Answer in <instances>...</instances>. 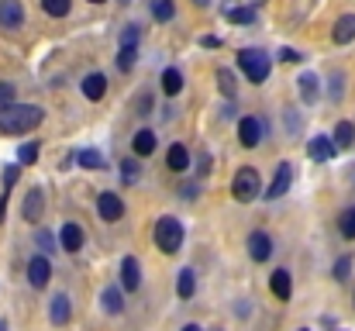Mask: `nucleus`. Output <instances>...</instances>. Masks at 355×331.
<instances>
[{
  "mask_svg": "<svg viewBox=\"0 0 355 331\" xmlns=\"http://www.w3.org/2000/svg\"><path fill=\"white\" fill-rule=\"evenodd\" d=\"M121 45H138V28L131 24V28H124V38H121Z\"/></svg>",
  "mask_w": 355,
  "mask_h": 331,
  "instance_id": "nucleus-37",
  "label": "nucleus"
},
{
  "mask_svg": "<svg viewBox=\"0 0 355 331\" xmlns=\"http://www.w3.org/2000/svg\"><path fill=\"white\" fill-rule=\"evenodd\" d=\"M300 97H304V104H314L318 97H321V80L314 76V73H300Z\"/></svg>",
  "mask_w": 355,
  "mask_h": 331,
  "instance_id": "nucleus-15",
  "label": "nucleus"
},
{
  "mask_svg": "<svg viewBox=\"0 0 355 331\" xmlns=\"http://www.w3.org/2000/svg\"><path fill=\"white\" fill-rule=\"evenodd\" d=\"M183 197H197V183H187L183 187Z\"/></svg>",
  "mask_w": 355,
  "mask_h": 331,
  "instance_id": "nucleus-41",
  "label": "nucleus"
},
{
  "mask_svg": "<svg viewBox=\"0 0 355 331\" xmlns=\"http://www.w3.org/2000/svg\"><path fill=\"white\" fill-rule=\"evenodd\" d=\"M21 21H24L21 0H0V24L3 28H21Z\"/></svg>",
  "mask_w": 355,
  "mask_h": 331,
  "instance_id": "nucleus-12",
  "label": "nucleus"
},
{
  "mask_svg": "<svg viewBox=\"0 0 355 331\" xmlns=\"http://www.w3.org/2000/svg\"><path fill=\"white\" fill-rule=\"evenodd\" d=\"M121 176H124V183H135L138 180V162L135 159H124L121 162Z\"/></svg>",
  "mask_w": 355,
  "mask_h": 331,
  "instance_id": "nucleus-35",
  "label": "nucleus"
},
{
  "mask_svg": "<svg viewBox=\"0 0 355 331\" xmlns=\"http://www.w3.org/2000/svg\"><path fill=\"white\" fill-rule=\"evenodd\" d=\"M238 142H241L245 148H255V145L262 142V121L241 117V121H238Z\"/></svg>",
  "mask_w": 355,
  "mask_h": 331,
  "instance_id": "nucleus-8",
  "label": "nucleus"
},
{
  "mask_svg": "<svg viewBox=\"0 0 355 331\" xmlns=\"http://www.w3.org/2000/svg\"><path fill=\"white\" fill-rule=\"evenodd\" d=\"M248 255H252L255 262H266V259L272 255V238H269L266 231H252V235H248Z\"/></svg>",
  "mask_w": 355,
  "mask_h": 331,
  "instance_id": "nucleus-10",
  "label": "nucleus"
},
{
  "mask_svg": "<svg viewBox=\"0 0 355 331\" xmlns=\"http://www.w3.org/2000/svg\"><path fill=\"white\" fill-rule=\"evenodd\" d=\"M269 287H272V294H276L279 300H290V294H293V280H290L286 269H276V273L269 276Z\"/></svg>",
  "mask_w": 355,
  "mask_h": 331,
  "instance_id": "nucleus-17",
  "label": "nucleus"
},
{
  "mask_svg": "<svg viewBox=\"0 0 355 331\" xmlns=\"http://www.w3.org/2000/svg\"><path fill=\"white\" fill-rule=\"evenodd\" d=\"M107 94V80L101 76V73H90L87 80H83V97L87 101H101Z\"/></svg>",
  "mask_w": 355,
  "mask_h": 331,
  "instance_id": "nucleus-21",
  "label": "nucleus"
},
{
  "mask_svg": "<svg viewBox=\"0 0 355 331\" xmlns=\"http://www.w3.org/2000/svg\"><path fill=\"white\" fill-rule=\"evenodd\" d=\"M176 294H180V300H190V297L197 294V273H193V269H180Z\"/></svg>",
  "mask_w": 355,
  "mask_h": 331,
  "instance_id": "nucleus-22",
  "label": "nucleus"
},
{
  "mask_svg": "<svg viewBox=\"0 0 355 331\" xmlns=\"http://www.w3.org/2000/svg\"><path fill=\"white\" fill-rule=\"evenodd\" d=\"M338 231H342V238H349V241L355 238V204L342 211V218H338Z\"/></svg>",
  "mask_w": 355,
  "mask_h": 331,
  "instance_id": "nucleus-27",
  "label": "nucleus"
},
{
  "mask_svg": "<svg viewBox=\"0 0 355 331\" xmlns=\"http://www.w3.org/2000/svg\"><path fill=\"white\" fill-rule=\"evenodd\" d=\"M225 17L232 24H252L255 21V10L252 7H225Z\"/></svg>",
  "mask_w": 355,
  "mask_h": 331,
  "instance_id": "nucleus-26",
  "label": "nucleus"
},
{
  "mask_svg": "<svg viewBox=\"0 0 355 331\" xmlns=\"http://www.w3.org/2000/svg\"><path fill=\"white\" fill-rule=\"evenodd\" d=\"M42 7H45V14H52V17L69 14V0H42Z\"/></svg>",
  "mask_w": 355,
  "mask_h": 331,
  "instance_id": "nucleus-33",
  "label": "nucleus"
},
{
  "mask_svg": "<svg viewBox=\"0 0 355 331\" xmlns=\"http://www.w3.org/2000/svg\"><path fill=\"white\" fill-rule=\"evenodd\" d=\"M173 14H176V7H173V0H152V17L155 21H173Z\"/></svg>",
  "mask_w": 355,
  "mask_h": 331,
  "instance_id": "nucleus-29",
  "label": "nucleus"
},
{
  "mask_svg": "<svg viewBox=\"0 0 355 331\" xmlns=\"http://www.w3.org/2000/svg\"><path fill=\"white\" fill-rule=\"evenodd\" d=\"M42 108L35 104H7L0 108V131L3 135H24V131H35L42 124Z\"/></svg>",
  "mask_w": 355,
  "mask_h": 331,
  "instance_id": "nucleus-1",
  "label": "nucleus"
},
{
  "mask_svg": "<svg viewBox=\"0 0 355 331\" xmlns=\"http://www.w3.org/2000/svg\"><path fill=\"white\" fill-rule=\"evenodd\" d=\"M101 304H104V311H107V314H121V311H124V294L118 290V283L104 287V294H101Z\"/></svg>",
  "mask_w": 355,
  "mask_h": 331,
  "instance_id": "nucleus-19",
  "label": "nucleus"
},
{
  "mask_svg": "<svg viewBox=\"0 0 355 331\" xmlns=\"http://www.w3.org/2000/svg\"><path fill=\"white\" fill-rule=\"evenodd\" d=\"M162 90H166L169 97H176V94L183 90V76H180V69H173V66H169V69L162 73Z\"/></svg>",
  "mask_w": 355,
  "mask_h": 331,
  "instance_id": "nucleus-24",
  "label": "nucleus"
},
{
  "mask_svg": "<svg viewBox=\"0 0 355 331\" xmlns=\"http://www.w3.org/2000/svg\"><path fill=\"white\" fill-rule=\"evenodd\" d=\"M90 3H104V0H90Z\"/></svg>",
  "mask_w": 355,
  "mask_h": 331,
  "instance_id": "nucleus-45",
  "label": "nucleus"
},
{
  "mask_svg": "<svg viewBox=\"0 0 355 331\" xmlns=\"http://www.w3.org/2000/svg\"><path fill=\"white\" fill-rule=\"evenodd\" d=\"M76 159H80V166H83V169H104V155H101L97 148H83Z\"/></svg>",
  "mask_w": 355,
  "mask_h": 331,
  "instance_id": "nucleus-28",
  "label": "nucleus"
},
{
  "mask_svg": "<svg viewBox=\"0 0 355 331\" xmlns=\"http://www.w3.org/2000/svg\"><path fill=\"white\" fill-rule=\"evenodd\" d=\"M42 211H45V197H42V190H31V194L24 197L21 214H24V221H38L42 218Z\"/></svg>",
  "mask_w": 355,
  "mask_h": 331,
  "instance_id": "nucleus-20",
  "label": "nucleus"
},
{
  "mask_svg": "<svg viewBox=\"0 0 355 331\" xmlns=\"http://www.w3.org/2000/svg\"><path fill=\"white\" fill-rule=\"evenodd\" d=\"M232 194H235L238 204H248V201H255V197L262 194V180H259V169H252V166H241V169L235 173Z\"/></svg>",
  "mask_w": 355,
  "mask_h": 331,
  "instance_id": "nucleus-3",
  "label": "nucleus"
},
{
  "mask_svg": "<svg viewBox=\"0 0 355 331\" xmlns=\"http://www.w3.org/2000/svg\"><path fill=\"white\" fill-rule=\"evenodd\" d=\"M0 331H7V328H3V325H0Z\"/></svg>",
  "mask_w": 355,
  "mask_h": 331,
  "instance_id": "nucleus-46",
  "label": "nucleus"
},
{
  "mask_svg": "<svg viewBox=\"0 0 355 331\" xmlns=\"http://www.w3.org/2000/svg\"><path fill=\"white\" fill-rule=\"evenodd\" d=\"M238 66L245 69V76L252 83H266L269 80V56L259 52V49H241L238 52Z\"/></svg>",
  "mask_w": 355,
  "mask_h": 331,
  "instance_id": "nucleus-4",
  "label": "nucleus"
},
{
  "mask_svg": "<svg viewBox=\"0 0 355 331\" xmlns=\"http://www.w3.org/2000/svg\"><path fill=\"white\" fill-rule=\"evenodd\" d=\"M135 59H138V45H121L118 49V69L121 73H128V69L135 66Z\"/></svg>",
  "mask_w": 355,
  "mask_h": 331,
  "instance_id": "nucleus-30",
  "label": "nucleus"
},
{
  "mask_svg": "<svg viewBox=\"0 0 355 331\" xmlns=\"http://www.w3.org/2000/svg\"><path fill=\"white\" fill-rule=\"evenodd\" d=\"M255 3H262V0H255Z\"/></svg>",
  "mask_w": 355,
  "mask_h": 331,
  "instance_id": "nucleus-47",
  "label": "nucleus"
},
{
  "mask_svg": "<svg viewBox=\"0 0 355 331\" xmlns=\"http://www.w3.org/2000/svg\"><path fill=\"white\" fill-rule=\"evenodd\" d=\"M218 87H221V94H228V97H232V94H235V73L221 66V69H218Z\"/></svg>",
  "mask_w": 355,
  "mask_h": 331,
  "instance_id": "nucleus-32",
  "label": "nucleus"
},
{
  "mask_svg": "<svg viewBox=\"0 0 355 331\" xmlns=\"http://www.w3.org/2000/svg\"><path fill=\"white\" fill-rule=\"evenodd\" d=\"M69 314H73L69 297H66V294L52 297V304H49V318H52V325H66V321H69Z\"/></svg>",
  "mask_w": 355,
  "mask_h": 331,
  "instance_id": "nucleus-18",
  "label": "nucleus"
},
{
  "mask_svg": "<svg viewBox=\"0 0 355 331\" xmlns=\"http://www.w3.org/2000/svg\"><path fill=\"white\" fill-rule=\"evenodd\" d=\"M38 245H42L45 252H55V248H52V235H49V231H38ZM45 252H42V255H45Z\"/></svg>",
  "mask_w": 355,
  "mask_h": 331,
  "instance_id": "nucleus-40",
  "label": "nucleus"
},
{
  "mask_svg": "<svg viewBox=\"0 0 355 331\" xmlns=\"http://www.w3.org/2000/svg\"><path fill=\"white\" fill-rule=\"evenodd\" d=\"M349 273H352V255H342L335 262V280H349Z\"/></svg>",
  "mask_w": 355,
  "mask_h": 331,
  "instance_id": "nucleus-36",
  "label": "nucleus"
},
{
  "mask_svg": "<svg viewBox=\"0 0 355 331\" xmlns=\"http://www.w3.org/2000/svg\"><path fill=\"white\" fill-rule=\"evenodd\" d=\"M17 176H21V166H7V169L0 173V183H3V194H10V187L17 183Z\"/></svg>",
  "mask_w": 355,
  "mask_h": 331,
  "instance_id": "nucleus-34",
  "label": "nucleus"
},
{
  "mask_svg": "<svg viewBox=\"0 0 355 331\" xmlns=\"http://www.w3.org/2000/svg\"><path fill=\"white\" fill-rule=\"evenodd\" d=\"M97 211H101V218L104 221H121L124 218V201H121L118 194H101Z\"/></svg>",
  "mask_w": 355,
  "mask_h": 331,
  "instance_id": "nucleus-11",
  "label": "nucleus"
},
{
  "mask_svg": "<svg viewBox=\"0 0 355 331\" xmlns=\"http://www.w3.org/2000/svg\"><path fill=\"white\" fill-rule=\"evenodd\" d=\"M290 183H293V166L290 162H279V169H276V176H272V183L266 187V201H276V197H283L286 190H290Z\"/></svg>",
  "mask_w": 355,
  "mask_h": 331,
  "instance_id": "nucleus-6",
  "label": "nucleus"
},
{
  "mask_svg": "<svg viewBox=\"0 0 355 331\" xmlns=\"http://www.w3.org/2000/svg\"><path fill=\"white\" fill-rule=\"evenodd\" d=\"M131 148H135V155H152V152H155V135H152L148 128H141V131L135 135Z\"/></svg>",
  "mask_w": 355,
  "mask_h": 331,
  "instance_id": "nucleus-23",
  "label": "nucleus"
},
{
  "mask_svg": "<svg viewBox=\"0 0 355 331\" xmlns=\"http://www.w3.org/2000/svg\"><path fill=\"white\" fill-rule=\"evenodd\" d=\"M155 245L166 252V255H173V252H180V245H183V221L176 218H159L155 224Z\"/></svg>",
  "mask_w": 355,
  "mask_h": 331,
  "instance_id": "nucleus-2",
  "label": "nucleus"
},
{
  "mask_svg": "<svg viewBox=\"0 0 355 331\" xmlns=\"http://www.w3.org/2000/svg\"><path fill=\"white\" fill-rule=\"evenodd\" d=\"M335 138H328V135H314L311 142H307V155L314 159V162H328L331 155H335Z\"/></svg>",
  "mask_w": 355,
  "mask_h": 331,
  "instance_id": "nucleus-9",
  "label": "nucleus"
},
{
  "mask_svg": "<svg viewBox=\"0 0 355 331\" xmlns=\"http://www.w3.org/2000/svg\"><path fill=\"white\" fill-rule=\"evenodd\" d=\"M193 3H197V7H211V0H193Z\"/></svg>",
  "mask_w": 355,
  "mask_h": 331,
  "instance_id": "nucleus-43",
  "label": "nucleus"
},
{
  "mask_svg": "<svg viewBox=\"0 0 355 331\" xmlns=\"http://www.w3.org/2000/svg\"><path fill=\"white\" fill-rule=\"evenodd\" d=\"M38 152H42V148H38V142L21 145V148H17V166H31V162L38 159Z\"/></svg>",
  "mask_w": 355,
  "mask_h": 331,
  "instance_id": "nucleus-31",
  "label": "nucleus"
},
{
  "mask_svg": "<svg viewBox=\"0 0 355 331\" xmlns=\"http://www.w3.org/2000/svg\"><path fill=\"white\" fill-rule=\"evenodd\" d=\"M183 331H200V328H197V325H187V328H183Z\"/></svg>",
  "mask_w": 355,
  "mask_h": 331,
  "instance_id": "nucleus-44",
  "label": "nucleus"
},
{
  "mask_svg": "<svg viewBox=\"0 0 355 331\" xmlns=\"http://www.w3.org/2000/svg\"><path fill=\"white\" fill-rule=\"evenodd\" d=\"M138 287H141V266H138L135 255H124V259H121V290L135 294Z\"/></svg>",
  "mask_w": 355,
  "mask_h": 331,
  "instance_id": "nucleus-7",
  "label": "nucleus"
},
{
  "mask_svg": "<svg viewBox=\"0 0 355 331\" xmlns=\"http://www.w3.org/2000/svg\"><path fill=\"white\" fill-rule=\"evenodd\" d=\"M355 142V124L352 121H338V128H335V145L338 148H349Z\"/></svg>",
  "mask_w": 355,
  "mask_h": 331,
  "instance_id": "nucleus-25",
  "label": "nucleus"
},
{
  "mask_svg": "<svg viewBox=\"0 0 355 331\" xmlns=\"http://www.w3.org/2000/svg\"><path fill=\"white\" fill-rule=\"evenodd\" d=\"M10 101H14V87H10V83H0V104L7 108Z\"/></svg>",
  "mask_w": 355,
  "mask_h": 331,
  "instance_id": "nucleus-38",
  "label": "nucleus"
},
{
  "mask_svg": "<svg viewBox=\"0 0 355 331\" xmlns=\"http://www.w3.org/2000/svg\"><path fill=\"white\" fill-rule=\"evenodd\" d=\"M59 245L66 248V252H80L83 248V228L80 224H62V231H59Z\"/></svg>",
  "mask_w": 355,
  "mask_h": 331,
  "instance_id": "nucleus-13",
  "label": "nucleus"
},
{
  "mask_svg": "<svg viewBox=\"0 0 355 331\" xmlns=\"http://www.w3.org/2000/svg\"><path fill=\"white\" fill-rule=\"evenodd\" d=\"M331 38H335V45H349V42H352L355 38V14H342V17L335 21Z\"/></svg>",
  "mask_w": 355,
  "mask_h": 331,
  "instance_id": "nucleus-14",
  "label": "nucleus"
},
{
  "mask_svg": "<svg viewBox=\"0 0 355 331\" xmlns=\"http://www.w3.org/2000/svg\"><path fill=\"white\" fill-rule=\"evenodd\" d=\"M166 166H169L173 173H187V166H190V152H187V145H169V152H166Z\"/></svg>",
  "mask_w": 355,
  "mask_h": 331,
  "instance_id": "nucleus-16",
  "label": "nucleus"
},
{
  "mask_svg": "<svg viewBox=\"0 0 355 331\" xmlns=\"http://www.w3.org/2000/svg\"><path fill=\"white\" fill-rule=\"evenodd\" d=\"M279 59H283V62H300L304 56H300L297 49H283V52H279Z\"/></svg>",
  "mask_w": 355,
  "mask_h": 331,
  "instance_id": "nucleus-39",
  "label": "nucleus"
},
{
  "mask_svg": "<svg viewBox=\"0 0 355 331\" xmlns=\"http://www.w3.org/2000/svg\"><path fill=\"white\" fill-rule=\"evenodd\" d=\"M3 207H7V194H0V221H3Z\"/></svg>",
  "mask_w": 355,
  "mask_h": 331,
  "instance_id": "nucleus-42",
  "label": "nucleus"
},
{
  "mask_svg": "<svg viewBox=\"0 0 355 331\" xmlns=\"http://www.w3.org/2000/svg\"><path fill=\"white\" fill-rule=\"evenodd\" d=\"M49 280H52V262H49V255H31V262H28V283H31L35 290H42V287H49Z\"/></svg>",
  "mask_w": 355,
  "mask_h": 331,
  "instance_id": "nucleus-5",
  "label": "nucleus"
}]
</instances>
